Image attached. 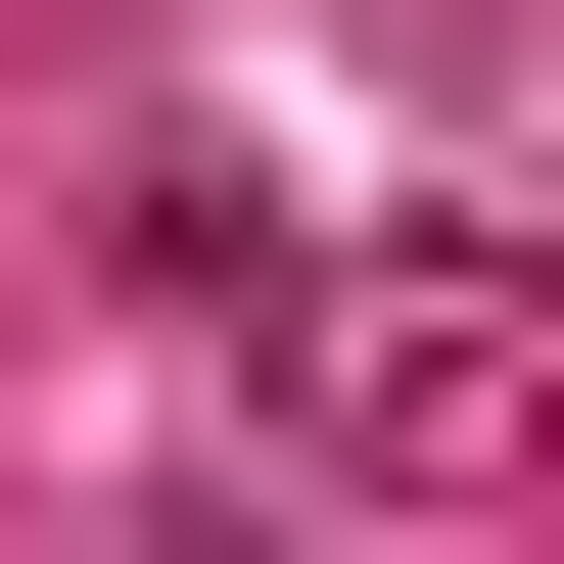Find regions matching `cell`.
<instances>
[{"instance_id":"obj_1","label":"cell","mask_w":564,"mask_h":564,"mask_svg":"<svg viewBox=\"0 0 564 564\" xmlns=\"http://www.w3.org/2000/svg\"><path fill=\"white\" fill-rule=\"evenodd\" d=\"M236 423L377 470V518H518L564 470V282L518 236H236Z\"/></svg>"}]
</instances>
